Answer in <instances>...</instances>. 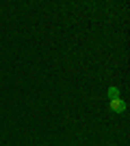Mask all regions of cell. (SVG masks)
<instances>
[{"instance_id":"cell-1","label":"cell","mask_w":130,"mask_h":146,"mask_svg":"<svg viewBox=\"0 0 130 146\" xmlns=\"http://www.w3.org/2000/svg\"><path fill=\"white\" fill-rule=\"evenodd\" d=\"M108 107H111V111H115V113H124V111L128 109V103L122 98L119 87H115V85L108 87Z\"/></svg>"}]
</instances>
